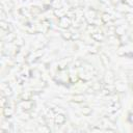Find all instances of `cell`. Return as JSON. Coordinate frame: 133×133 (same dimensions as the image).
I'll use <instances>...</instances> for the list:
<instances>
[{
    "label": "cell",
    "mask_w": 133,
    "mask_h": 133,
    "mask_svg": "<svg viewBox=\"0 0 133 133\" xmlns=\"http://www.w3.org/2000/svg\"><path fill=\"white\" fill-rule=\"evenodd\" d=\"M71 24H72V21H71L70 17L64 16V17L59 18V26L61 28H65L66 29V28H69L71 26Z\"/></svg>",
    "instance_id": "1"
},
{
    "label": "cell",
    "mask_w": 133,
    "mask_h": 133,
    "mask_svg": "<svg viewBox=\"0 0 133 133\" xmlns=\"http://www.w3.org/2000/svg\"><path fill=\"white\" fill-rule=\"evenodd\" d=\"M65 115L62 113H56L54 114V123L56 125H62L65 123Z\"/></svg>",
    "instance_id": "2"
},
{
    "label": "cell",
    "mask_w": 133,
    "mask_h": 133,
    "mask_svg": "<svg viewBox=\"0 0 133 133\" xmlns=\"http://www.w3.org/2000/svg\"><path fill=\"white\" fill-rule=\"evenodd\" d=\"M19 106H20V108H22V110H29L32 107V103L29 100H23L19 104Z\"/></svg>",
    "instance_id": "3"
},
{
    "label": "cell",
    "mask_w": 133,
    "mask_h": 133,
    "mask_svg": "<svg viewBox=\"0 0 133 133\" xmlns=\"http://www.w3.org/2000/svg\"><path fill=\"white\" fill-rule=\"evenodd\" d=\"M1 89H2V95L6 96V97L11 96V94H12V90H11V88H10V86L8 84L3 83L2 86H1Z\"/></svg>",
    "instance_id": "4"
},
{
    "label": "cell",
    "mask_w": 133,
    "mask_h": 133,
    "mask_svg": "<svg viewBox=\"0 0 133 133\" xmlns=\"http://www.w3.org/2000/svg\"><path fill=\"white\" fill-rule=\"evenodd\" d=\"M91 38L95 39V41H97V42H103L104 35H103L102 32L97 31V32H92V33H91Z\"/></svg>",
    "instance_id": "5"
},
{
    "label": "cell",
    "mask_w": 133,
    "mask_h": 133,
    "mask_svg": "<svg viewBox=\"0 0 133 133\" xmlns=\"http://www.w3.org/2000/svg\"><path fill=\"white\" fill-rule=\"evenodd\" d=\"M105 81L107 84H111L113 81H114V75L111 71H108L106 73V76H105Z\"/></svg>",
    "instance_id": "6"
},
{
    "label": "cell",
    "mask_w": 133,
    "mask_h": 133,
    "mask_svg": "<svg viewBox=\"0 0 133 133\" xmlns=\"http://www.w3.org/2000/svg\"><path fill=\"white\" fill-rule=\"evenodd\" d=\"M114 33H115L116 35H118V36H122V35H124V34L126 33V29H125V27H124V26L118 25V26H116V27H115Z\"/></svg>",
    "instance_id": "7"
},
{
    "label": "cell",
    "mask_w": 133,
    "mask_h": 133,
    "mask_svg": "<svg viewBox=\"0 0 133 133\" xmlns=\"http://www.w3.org/2000/svg\"><path fill=\"white\" fill-rule=\"evenodd\" d=\"M121 108V105H119V103H117V102H112L110 105H109V109H108V111L109 112H115L116 110H118Z\"/></svg>",
    "instance_id": "8"
},
{
    "label": "cell",
    "mask_w": 133,
    "mask_h": 133,
    "mask_svg": "<svg viewBox=\"0 0 133 133\" xmlns=\"http://www.w3.org/2000/svg\"><path fill=\"white\" fill-rule=\"evenodd\" d=\"M101 19H102V22L105 23V24H107L108 22H111V21H112V17H111V15H109V14H107V12H104V14L102 15Z\"/></svg>",
    "instance_id": "9"
},
{
    "label": "cell",
    "mask_w": 133,
    "mask_h": 133,
    "mask_svg": "<svg viewBox=\"0 0 133 133\" xmlns=\"http://www.w3.org/2000/svg\"><path fill=\"white\" fill-rule=\"evenodd\" d=\"M101 61H102V63H103L105 66H108V65H109V63H110L109 57H108L106 54H104V53H102V54H101Z\"/></svg>",
    "instance_id": "10"
},
{
    "label": "cell",
    "mask_w": 133,
    "mask_h": 133,
    "mask_svg": "<svg viewBox=\"0 0 133 133\" xmlns=\"http://www.w3.org/2000/svg\"><path fill=\"white\" fill-rule=\"evenodd\" d=\"M3 113H4V115H5L6 117H9V116L12 115L14 110H12V108H10V107H5V108L3 109Z\"/></svg>",
    "instance_id": "11"
},
{
    "label": "cell",
    "mask_w": 133,
    "mask_h": 133,
    "mask_svg": "<svg viewBox=\"0 0 133 133\" xmlns=\"http://www.w3.org/2000/svg\"><path fill=\"white\" fill-rule=\"evenodd\" d=\"M81 113L83 114V115H89L90 113H91V108L90 107H88V106H85V107H82L81 108Z\"/></svg>",
    "instance_id": "12"
},
{
    "label": "cell",
    "mask_w": 133,
    "mask_h": 133,
    "mask_svg": "<svg viewBox=\"0 0 133 133\" xmlns=\"http://www.w3.org/2000/svg\"><path fill=\"white\" fill-rule=\"evenodd\" d=\"M62 37L64 38V39H66V41H71L72 39V35H73V33H71L70 31H65V32H62Z\"/></svg>",
    "instance_id": "13"
},
{
    "label": "cell",
    "mask_w": 133,
    "mask_h": 133,
    "mask_svg": "<svg viewBox=\"0 0 133 133\" xmlns=\"http://www.w3.org/2000/svg\"><path fill=\"white\" fill-rule=\"evenodd\" d=\"M0 25H1L2 30H8V29H9V24H8L7 22H5L4 20H2V21L0 22Z\"/></svg>",
    "instance_id": "14"
},
{
    "label": "cell",
    "mask_w": 133,
    "mask_h": 133,
    "mask_svg": "<svg viewBox=\"0 0 133 133\" xmlns=\"http://www.w3.org/2000/svg\"><path fill=\"white\" fill-rule=\"evenodd\" d=\"M95 16H96V11H95L94 9H89V10L86 12V18H91V19H94Z\"/></svg>",
    "instance_id": "15"
},
{
    "label": "cell",
    "mask_w": 133,
    "mask_h": 133,
    "mask_svg": "<svg viewBox=\"0 0 133 133\" xmlns=\"http://www.w3.org/2000/svg\"><path fill=\"white\" fill-rule=\"evenodd\" d=\"M5 103H6V96L2 95V100H1V105H2V107L5 106Z\"/></svg>",
    "instance_id": "16"
},
{
    "label": "cell",
    "mask_w": 133,
    "mask_h": 133,
    "mask_svg": "<svg viewBox=\"0 0 133 133\" xmlns=\"http://www.w3.org/2000/svg\"><path fill=\"white\" fill-rule=\"evenodd\" d=\"M126 3H127L129 6L133 7V0H126Z\"/></svg>",
    "instance_id": "17"
},
{
    "label": "cell",
    "mask_w": 133,
    "mask_h": 133,
    "mask_svg": "<svg viewBox=\"0 0 133 133\" xmlns=\"http://www.w3.org/2000/svg\"><path fill=\"white\" fill-rule=\"evenodd\" d=\"M38 130H39V131H48V132L50 131V129H49V128H47V127H43V128H38Z\"/></svg>",
    "instance_id": "18"
},
{
    "label": "cell",
    "mask_w": 133,
    "mask_h": 133,
    "mask_svg": "<svg viewBox=\"0 0 133 133\" xmlns=\"http://www.w3.org/2000/svg\"><path fill=\"white\" fill-rule=\"evenodd\" d=\"M132 89H133V83H132Z\"/></svg>",
    "instance_id": "19"
}]
</instances>
